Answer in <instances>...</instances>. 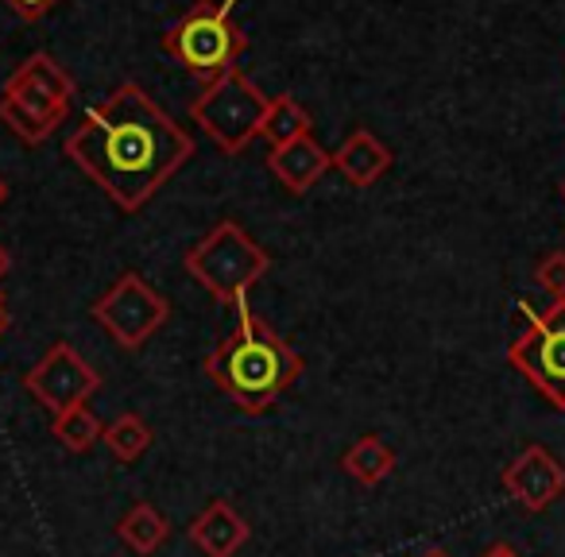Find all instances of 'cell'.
<instances>
[{"label": "cell", "mask_w": 565, "mask_h": 557, "mask_svg": "<svg viewBox=\"0 0 565 557\" xmlns=\"http://www.w3.org/2000/svg\"><path fill=\"white\" fill-rule=\"evenodd\" d=\"M523 333L508 345V361L523 379L550 403L565 410V299H550V307L523 302Z\"/></svg>", "instance_id": "obj_7"}, {"label": "cell", "mask_w": 565, "mask_h": 557, "mask_svg": "<svg viewBox=\"0 0 565 557\" xmlns=\"http://www.w3.org/2000/svg\"><path fill=\"white\" fill-rule=\"evenodd\" d=\"M17 17H24V20H40V17H47L51 9H55L58 0H4Z\"/></svg>", "instance_id": "obj_20"}, {"label": "cell", "mask_w": 565, "mask_h": 557, "mask_svg": "<svg viewBox=\"0 0 565 557\" xmlns=\"http://www.w3.org/2000/svg\"><path fill=\"white\" fill-rule=\"evenodd\" d=\"M271 97L244 78L241 71H228L225 78H213L202 86V94L190 101V120L217 143L225 156H241L259 136V125L267 117Z\"/></svg>", "instance_id": "obj_6"}, {"label": "cell", "mask_w": 565, "mask_h": 557, "mask_svg": "<svg viewBox=\"0 0 565 557\" xmlns=\"http://www.w3.org/2000/svg\"><path fill=\"white\" fill-rule=\"evenodd\" d=\"M4 202H9V182L0 179V205H4Z\"/></svg>", "instance_id": "obj_24"}, {"label": "cell", "mask_w": 565, "mask_h": 557, "mask_svg": "<svg viewBox=\"0 0 565 557\" xmlns=\"http://www.w3.org/2000/svg\"><path fill=\"white\" fill-rule=\"evenodd\" d=\"M151 426L143 422L140 415H117L113 422H105V433H102V441H105V449H109L113 457H117L120 464H132V461H140L143 453L151 449Z\"/></svg>", "instance_id": "obj_17"}, {"label": "cell", "mask_w": 565, "mask_h": 557, "mask_svg": "<svg viewBox=\"0 0 565 557\" xmlns=\"http://www.w3.org/2000/svg\"><path fill=\"white\" fill-rule=\"evenodd\" d=\"M74 101V78L47 55L35 51L0 89V125L24 143H43L66 120Z\"/></svg>", "instance_id": "obj_4"}, {"label": "cell", "mask_w": 565, "mask_h": 557, "mask_svg": "<svg viewBox=\"0 0 565 557\" xmlns=\"http://www.w3.org/2000/svg\"><path fill=\"white\" fill-rule=\"evenodd\" d=\"M330 167H333V156L315 136H302V140H295V143L271 148V156H267V171L279 179V186L287 190V194H307Z\"/></svg>", "instance_id": "obj_11"}, {"label": "cell", "mask_w": 565, "mask_h": 557, "mask_svg": "<svg viewBox=\"0 0 565 557\" xmlns=\"http://www.w3.org/2000/svg\"><path fill=\"white\" fill-rule=\"evenodd\" d=\"M94 322L117 341L120 349H143L171 318V302L143 279L140 271H120L113 287L89 307Z\"/></svg>", "instance_id": "obj_8"}, {"label": "cell", "mask_w": 565, "mask_h": 557, "mask_svg": "<svg viewBox=\"0 0 565 557\" xmlns=\"http://www.w3.org/2000/svg\"><path fill=\"white\" fill-rule=\"evenodd\" d=\"M562 197H565V186H562Z\"/></svg>", "instance_id": "obj_26"}, {"label": "cell", "mask_w": 565, "mask_h": 557, "mask_svg": "<svg viewBox=\"0 0 565 557\" xmlns=\"http://www.w3.org/2000/svg\"><path fill=\"white\" fill-rule=\"evenodd\" d=\"M4 330H9V302L0 294V338H4Z\"/></svg>", "instance_id": "obj_22"}, {"label": "cell", "mask_w": 565, "mask_h": 557, "mask_svg": "<svg viewBox=\"0 0 565 557\" xmlns=\"http://www.w3.org/2000/svg\"><path fill=\"white\" fill-rule=\"evenodd\" d=\"M333 167L338 174L356 190H369L372 182H380L387 171H392V151L380 136H372L369 128H356V132L345 136L338 151H333Z\"/></svg>", "instance_id": "obj_13"}, {"label": "cell", "mask_w": 565, "mask_h": 557, "mask_svg": "<svg viewBox=\"0 0 565 557\" xmlns=\"http://www.w3.org/2000/svg\"><path fill=\"white\" fill-rule=\"evenodd\" d=\"M534 279H539V287H546L554 299H565V251L562 248L546 251V256L534 264Z\"/></svg>", "instance_id": "obj_19"}, {"label": "cell", "mask_w": 565, "mask_h": 557, "mask_svg": "<svg viewBox=\"0 0 565 557\" xmlns=\"http://www.w3.org/2000/svg\"><path fill=\"white\" fill-rule=\"evenodd\" d=\"M190 542L205 557H236V549L248 542V523L233 511V503L213 500L190 518Z\"/></svg>", "instance_id": "obj_12"}, {"label": "cell", "mask_w": 565, "mask_h": 557, "mask_svg": "<svg viewBox=\"0 0 565 557\" xmlns=\"http://www.w3.org/2000/svg\"><path fill=\"white\" fill-rule=\"evenodd\" d=\"M236 0H194L179 20L163 32V55L186 66L194 78L213 82L228 71H241V55L248 51V35L233 20Z\"/></svg>", "instance_id": "obj_3"}, {"label": "cell", "mask_w": 565, "mask_h": 557, "mask_svg": "<svg viewBox=\"0 0 565 557\" xmlns=\"http://www.w3.org/2000/svg\"><path fill=\"white\" fill-rule=\"evenodd\" d=\"M117 538L125 542L132 554L151 557L167 538H171V523H167L163 511L151 507V503H136V507H128V515L117 523Z\"/></svg>", "instance_id": "obj_15"}, {"label": "cell", "mask_w": 565, "mask_h": 557, "mask_svg": "<svg viewBox=\"0 0 565 557\" xmlns=\"http://www.w3.org/2000/svg\"><path fill=\"white\" fill-rule=\"evenodd\" d=\"M66 156L120 210L136 213L194 156V136L174 125L140 82H120L66 136Z\"/></svg>", "instance_id": "obj_1"}, {"label": "cell", "mask_w": 565, "mask_h": 557, "mask_svg": "<svg viewBox=\"0 0 565 557\" xmlns=\"http://www.w3.org/2000/svg\"><path fill=\"white\" fill-rule=\"evenodd\" d=\"M423 557H449V554H446V549H426Z\"/></svg>", "instance_id": "obj_25"}, {"label": "cell", "mask_w": 565, "mask_h": 557, "mask_svg": "<svg viewBox=\"0 0 565 557\" xmlns=\"http://www.w3.org/2000/svg\"><path fill=\"white\" fill-rule=\"evenodd\" d=\"M182 264H186L190 279L202 291H210L225 307H236L264 279V271L271 267V256L236 221H221L186 251Z\"/></svg>", "instance_id": "obj_5"}, {"label": "cell", "mask_w": 565, "mask_h": 557, "mask_svg": "<svg viewBox=\"0 0 565 557\" xmlns=\"http://www.w3.org/2000/svg\"><path fill=\"white\" fill-rule=\"evenodd\" d=\"M205 376H210L244 415H264V410H271L275 399L302 376V356L248 307V299H244V302H236L233 333L205 356Z\"/></svg>", "instance_id": "obj_2"}, {"label": "cell", "mask_w": 565, "mask_h": 557, "mask_svg": "<svg viewBox=\"0 0 565 557\" xmlns=\"http://www.w3.org/2000/svg\"><path fill=\"white\" fill-rule=\"evenodd\" d=\"M24 387L43 410L66 415V410H74V407H86L89 395L102 387V376H97L66 341H55V345L24 372Z\"/></svg>", "instance_id": "obj_9"}, {"label": "cell", "mask_w": 565, "mask_h": 557, "mask_svg": "<svg viewBox=\"0 0 565 557\" xmlns=\"http://www.w3.org/2000/svg\"><path fill=\"white\" fill-rule=\"evenodd\" d=\"M395 464H399L395 449L387 446L384 438H376V433H364V438H356L353 446L345 449V457H341V469H345L349 476H353L356 484H364V488L384 484V480L395 472Z\"/></svg>", "instance_id": "obj_14"}, {"label": "cell", "mask_w": 565, "mask_h": 557, "mask_svg": "<svg viewBox=\"0 0 565 557\" xmlns=\"http://www.w3.org/2000/svg\"><path fill=\"white\" fill-rule=\"evenodd\" d=\"M9 267H12V256H9V248H4V244H0V279H4V275H9Z\"/></svg>", "instance_id": "obj_23"}, {"label": "cell", "mask_w": 565, "mask_h": 557, "mask_svg": "<svg viewBox=\"0 0 565 557\" xmlns=\"http://www.w3.org/2000/svg\"><path fill=\"white\" fill-rule=\"evenodd\" d=\"M484 557H519V554L508 546V542H495V546H488V549H484Z\"/></svg>", "instance_id": "obj_21"}, {"label": "cell", "mask_w": 565, "mask_h": 557, "mask_svg": "<svg viewBox=\"0 0 565 557\" xmlns=\"http://www.w3.org/2000/svg\"><path fill=\"white\" fill-rule=\"evenodd\" d=\"M259 136H264L271 148H282V143L302 140V136H310V113L302 109V105L295 101L291 94L271 97L264 125H259Z\"/></svg>", "instance_id": "obj_16"}, {"label": "cell", "mask_w": 565, "mask_h": 557, "mask_svg": "<svg viewBox=\"0 0 565 557\" xmlns=\"http://www.w3.org/2000/svg\"><path fill=\"white\" fill-rule=\"evenodd\" d=\"M500 484L519 507L539 515V511L554 507L565 495V464L557 461L546 446H526L523 453L503 469Z\"/></svg>", "instance_id": "obj_10"}, {"label": "cell", "mask_w": 565, "mask_h": 557, "mask_svg": "<svg viewBox=\"0 0 565 557\" xmlns=\"http://www.w3.org/2000/svg\"><path fill=\"white\" fill-rule=\"evenodd\" d=\"M51 433H55L58 446L71 449V453H89V449L102 441L105 426L89 407H74V410H66V415H55Z\"/></svg>", "instance_id": "obj_18"}]
</instances>
